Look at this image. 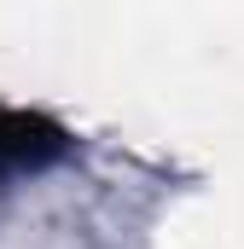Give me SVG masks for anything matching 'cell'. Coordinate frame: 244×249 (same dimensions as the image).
I'll list each match as a JSON object with an SVG mask.
<instances>
[{"mask_svg": "<svg viewBox=\"0 0 244 249\" xmlns=\"http://www.w3.org/2000/svg\"><path fill=\"white\" fill-rule=\"evenodd\" d=\"M70 151V133L41 110H18V105H0V168L6 174H29V168H47Z\"/></svg>", "mask_w": 244, "mask_h": 249, "instance_id": "6da1fadb", "label": "cell"}]
</instances>
